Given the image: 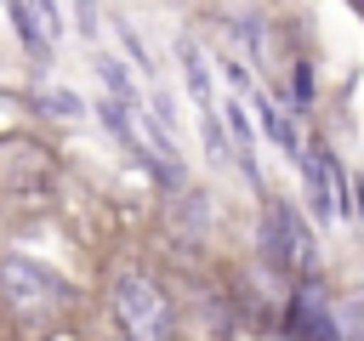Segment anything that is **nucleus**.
I'll list each match as a JSON object with an SVG mask.
<instances>
[{"mask_svg": "<svg viewBox=\"0 0 364 341\" xmlns=\"http://www.w3.org/2000/svg\"><path fill=\"white\" fill-rule=\"evenodd\" d=\"M114 313H119L131 341H171V301H165V290L154 278L119 273L114 278Z\"/></svg>", "mask_w": 364, "mask_h": 341, "instance_id": "2", "label": "nucleus"}, {"mask_svg": "<svg viewBox=\"0 0 364 341\" xmlns=\"http://www.w3.org/2000/svg\"><path fill=\"white\" fill-rule=\"evenodd\" d=\"M284 335H290V341H336V318H330V307H324V290H318V284H301V290L290 296Z\"/></svg>", "mask_w": 364, "mask_h": 341, "instance_id": "6", "label": "nucleus"}, {"mask_svg": "<svg viewBox=\"0 0 364 341\" xmlns=\"http://www.w3.org/2000/svg\"><path fill=\"white\" fill-rule=\"evenodd\" d=\"M176 57H182V80H188V97H193V108H199V131H205V148L222 159V153H228V136H222V114H216L210 68H205V57H199V45H193V40H182V45H176Z\"/></svg>", "mask_w": 364, "mask_h": 341, "instance_id": "4", "label": "nucleus"}, {"mask_svg": "<svg viewBox=\"0 0 364 341\" xmlns=\"http://www.w3.org/2000/svg\"><path fill=\"white\" fill-rule=\"evenodd\" d=\"M11 23H17V34L34 40V45H57V34H63L57 0H11Z\"/></svg>", "mask_w": 364, "mask_h": 341, "instance_id": "7", "label": "nucleus"}, {"mask_svg": "<svg viewBox=\"0 0 364 341\" xmlns=\"http://www.w3.org/2000/svg\"><path fill=\"white\" fill-rule=\"evenodd\" d=\"M301 176H307V205H313V216L318 222H336L341 210H347V188H341V170H336V159H330V148L324 142H307L301 148Z\"/></svg>", "mask_w": 364, "mask_h": 341, "instance_id": "5", "label": "nucleus"}, {"mask_svg": "<svg viewBox=\"0 0 364 341\" xmlns=\"http://www.w3.org/2000/svg\"><path fill=\"white\" fill-rule=\"evenodd\" d=\"M40 102H46V114H57V119H74V114H80V97H74V91H46Z\"/></svg>", "mask_w": 364, "mask_h": 341, "instance_id": "10", "label": "nucleus"}, {"mask_svg": "<svg viewBox=\"0 0 364 341\" xmlns=\"http://www.w3.org/2000/svg\"><path fill=\"white\" fill-rule=\"evenodd\" d=\"M262 114H267V131H273V142L296 159V125H290V114L279 108V102H262Z\"/></svg>", "mask_w": 364, "mask_h": 341, "instance_id": "9", "label": "nucleus"}, {"mask_svg": "<svg viewBox=\"0 0 364 341\" xmlns=\"http://www.w3.org/2000/svg\"><path fill=\"white\" fill-rule=\"evenodd\" d=\"M102 119H108V131H119V142L131 148V153H142L165 182H182V159H176V148H171V136H159L154 131V108H142L136 97H119V91H108V102H102Z\"/></svg>", "mask_w": 364, "mask_h": 341, "instance_id": "1", "label": "nucleus"}, {"mask_svg": "<svg viewBox=\"0 0 364 341\" xmlns=\"http://www.w3.org/2000/svg\"><path fill=\"white\" fill-rule=\"evenodd\" d=\"M0 290H6V301H11L23 318H51V313H63V301H68V284H63L51 267L23 261V256H6V261H0Z\"/></svg>", "mask_w": 364, "mask_h": 341, "instance_id": "3", "label": "nucleus"}, {"mask_svg": "<svg viewBox=\"0 0 364 341\" xmlns=\"http://www.w3.org/2000/svg\"><path fill=\"white\" fill-rule=\"evenodd\" d=\"M273 239H279V256L290 267H313L318 250H313V233L296 222V210H273Z\"/></svg>", "mask_w": 364, "mask_h": 341, "instance_id": "8", "label": "nucleus"}]
</instances>
